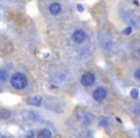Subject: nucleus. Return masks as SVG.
<instances>
[{
  "label": "nucleus",
  "mask_w": 140,
  "mask_h": 138,
  "mask_svg": "<svg viewBox=\"0 0 140 138\" xmlns=\"http://www.w3.org/2000/svg\"><path fill=\"white\" fill-rule=\"evenodd\" d=\"M28 80L22 73H14L11 77V84L15 89H23L27 86Z\"/></svg>",
  "instance_id": "nucleus-1"
},
{
  "label": "nucleus",
  "mask_w": 140,
  "mask_h": 138,
  "mask_svg": "<svg viewBox=\"0 0 140 138\" xmlns=\"http://www.w3.org/2000/svg\"><path fill=\"white\" fill-rule=\"evenodd\" d=\"M94 81H95V77L91 72L84 73L81 78V82L83 86H90L91 84H93Z\"/></svg>",
  "instance_id": "nucleus-2"
},
{
  "label": "nucleus",
  "mask_w": 140,
  "mask_h": 138,
  "mask_svg": "<svg viewBox=\"0 0 140 138\" xmlns=\"http://www.w3.org/2000/svg\"><path fill=\"white\" fill-rule=\"evenodd\" d=\"M72 39L76 43H82L86 39V34L82 30H76L72 34Z\"/></svg>",
  "instance_id": "nucleus-3"
},
{
  "label": "nucleus",
  "mask_w": 140,
  "mask_h": 138,
  "mask_svg": "<svg viewBox=\"0 0 140 138\" xmlns=\"http://www.w3.org/2000/svg\"><path fill=\"white\" fill-rule=\"evenodd\" d=\"M106 97V90L104 87H98L95 91L93 92V98L97 102L103 101Z\"/></svg>",
  "instance_id": "nucleus-4"
},
{
  "label": "nucleus",
  "mask_w": 140,
  "mask_h": 138,
  "mask_svg": "<svg viewBox=\"0 0 140 138\" xmlns=\"http://www.w3.org/2000/svg\"><path fill=\"white\" fill-rule=\"evenodd\" d=\"M42 103V98L40 96H34V97H31L27 100V104H31V105H40Z\"/></svg>",
  "instance_id": "nucleus-5"
},
{
  "label": "nucleus",
  "mask_w": 140,
  "mask_h": 138,
  "mask_svg": "<svg viewBox=\"0 0 140 138\" xmlns=\"http://www.w3.org/2000/svg\"><path fill=\"white\" fill-rule=\"evenodd\" d=\"M61 10V7H60V5L58 4V3H56V2H54V3H52L50 6H49V11L50 12L53 14V15H57L59 13V12Z\"/></svg>",
  "instance_id": "nucleus-6"
},
{
  "label": "nucleus",
  "mask_w": 140,
  "mask_h": 138,
  "mask_svg": "<svg viewBox=\"0 0 140 138\" xmlns=\"http://www.w3.org/2000/svg\"><path fill=\"white\" fill-rule=\"evenodd\" d=\"M52 137V132L47 129V128H43L41 129L38 134H37V138H51Z\"/></svg>",
  "instance_id": "nucleus-7"
},
{
  "label": "nucleus",
  "mask_w": 140,
  "mask_h": 138,
  "mask_svg": "<svg viewBox=\"0 0 140 138\" xmlns=\"http://www.w3.org/2000/svg\"><path fill=\"white\" fill-rule=\"evenodd\" d=\"M11 116V111L6 109V108H1L0 109V118L2 119H8Z\"/></svg>",
  "instance_id": "nucleus-8"
},
{
  "label": "nucleus",
  "mask_w": 140,
  "mask_h": 138,
  "mask_svg": "<svg viewBox=\"0 0 140 138\" xmlns=\"http://www.w3.org/2000/svg\"><path fill=\"white\" fill-rule=\"evenodd\" d=\"M7 78H8V72L4 69H0V80L4 81L7 80Z\"/></svg>",
  "instance_id": "nucleus-9"
},
{
  "label": "nucleus",
  "mask_w": 140,
  "mask_h": 138,
  "mask_svg": "<svg viewBox=\"0 0 140 138\" xmlns=\"http://www.w3.org/2000/svg\"><path fill=\"white\" fill-rule=\"evenodd\" d=\"M138 95H139V91H138V89H136V88L131 89V91H130V96H131L133 99H136V98L138 97Z\"/></svg>",
  "instance_id": "nucleus-10"
},
{
  "label": "nucleus",
  "mask_w": 140,
  "mask_h": 138,
  "mask_svg": "<svg viewBox=\"0 0 140 138\" xmlns=\"http://www.w3.org/2000/svg\"><path fill=\"white\" fill-rule=\"evenodd\" d=\"M132 110H133L134 114H136L137 116H140V104H134V107H133Z\"/></svg>",
  "instance_id": "nucleus-11"
},
{
  "label": "nucleus",
  "mask_w": 140,
  "mask_h": 138,
  "mask_svg": "<svg viewBox=\"0 0 140 138\" xmlns=\"http://www.w3.org/2000/svg\"><path fill=\"white\" fill-rule=\"evenodd\" d=\"M131 32H132V28H131V27H127L126 29H124L123 34H126V35H128V34H131Z\"/></svg>",
  "instance_id": "nucleus-12"
},
{
  "label": "nucleus",
  "mask_w": 140,
  "mask_h": 138,
  "mask_svg": "<svg viewBox=\"0 0 140 138\" xmlns=\"http://www.w3.org/2000/svg\"><path fill=\"white\" fill-rule=\"evenodd\" d=\"M133 76H134V79H135V80H140V69H137V70L134 71Z\"/></svg>",
  "instance_id": "nucleus-13"
},
{
  "label": "nucleus",
  "mask_w": 140,
  "mask_h": 138,
  "mask_svg": "<svg viewBox=\"0 0 140 138\" xmlns=\"http://www.w3.org/2000/svg\"><path fill=\"white\" fill-rule=\"evenodd\" d=\"M34 137H35V133H34L33 130L28 131V132L26 133V135H25V138H34Z\"/></svg>",
  "instance_id": "nucleus-14"
},
{
  "label": "nucleus",
  "mask_w": 140,
  "mask_h": 138,
  "mask_svg": "<svg viewBox=\"0 0 140 138\" xmlns=\"http://www.w3.org/2000/svg\"><path fill=\"white\" fill-rule=\"evenodd\" d=\"M100 125L102 126H108V122H107L106 120H103V121L100 122Z\"/></svg>",
  "instance_id": "nucleus-15"
},
{
  "label": "nucleus",
  "mask_w": 140,
  "mask_h": 138,
  "mask_svg": "<svg viewBox=\"0 0 140 138\" xmlns=\"http://www.w3.org/2000/svg\"><path fill=\"white\" fill-rule=\"evenodd\" d=\"M77 10H78V11L80 12H82L84 9H83L82 5H80V4H78V5H77Z\"/></svg>",
  "instance_id": "nucleus-16"
},
{
  "label": "nucleus",
  "mask_w": 140,
  "mask_h": 138,
  "mask_svg": "<svg viewBox=\"0 0 140 138\" xmlns=\"http://www.w3.org/2000/svg\"><path fill=\"white\" fill-rule=\"evenodd\" d=\"M138 55H139V57H140V48L138 49Z\"/></svg>",
  "instance_id": "nucleus-17"
},
{
  "label": "nucleus",
  "mask_w": 140,
  "mask_h": 138,
  "mask_svg": "<svg viewBox=\"0 0 140 138\" xmlns=\"http://www.w3.org/2000/svg\"><path fill=\"white\" fill-rule=\"evenodd\" d=\"M0 138H6V137H5V136H1V135H0Z\"/></svg>",
  "instance_id": "nucleus-18"
},
{
  "label": "nucleus",
  "mask_w": 140,
  "mask_h": 138,
  "mask_svg": "<svg viewBox=\"0 0 140 138\" xmlns=\"http://www.w3.org/2000/svg\"><path fill=\"white\" fill-rule=\"evenodd\" d=\"M139 137H140V130H139Z\"/></svg>",
  "instance_id": "nucleus-19"
}]
</instances>
